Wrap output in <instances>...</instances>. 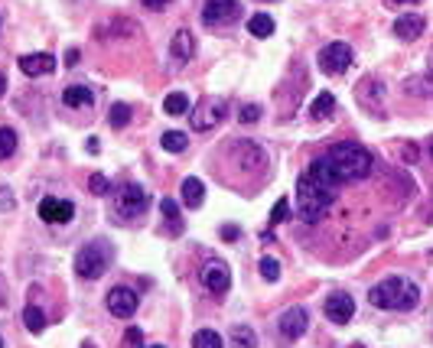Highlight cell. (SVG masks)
Listing matches in <instances>:
<instances>
[{
    "instance_id": "cell-24",
    "label": "cell",
    "mask_w": 433,
    "mask_h": 348,
    "mask_svg": "<svg viewBox=\"0 0 433 348\" xmlns=\"http://www.w3.org/2000/svg\"><path fill=\"white\" fill-rule=\"evenodd\" d=\"M163 111H166L170 117L186 114V111H189V94H183V92H170L166 98H163Z\"/></svg>"
},
{
    "instance_id": "cell-21",
    "label": "cell",
    "mask_w": 433,
    "mask_h": 348,
    "mask_svg": "<svg viewBox=\"0 0 433 348\" xmlns=\"http://www.w3.org/2000/svg\"><path fill=\"white\" fill-rule=\"evenodd\" d=\"M179 192H183V205H186V209H199L202 202H205V186H202V179H196V176L183 179Z\"/></svg>"
},
{
    "instance_id": "cell-4",
    "label": "cell",
    "mask_w": 433,
    "mask_h": 348,
    "mask_svg": "<svg viewBox=\"0 0 433 348\" xmlns=\"http://www.w3.org/2000/svg\"><path fill=\"white\" fill-rule=\"evenodd\" d=\"M150 209V192L137 183H121L114 189V202H111V215L117 222H137L144 218V212Z\"/></svg>"
},
{
    "instance_id": "cell-19",
    "label": "cell",
    "mask_w": 433,
    "mask_h": 348,
    "mask_svg": "<svg viewBox=\"0 0 433 348\" xmlns=\"http://www.w3.org/2000/svg\"><path fill=\"white\" fill-rule=\"evenodd\" d=\"M424 30H427V20L420 13H404L401 20H395V36L407 39V43H410V39H417Z\"/></svg>"
},
{
    "instance_id": "cell-41",
    "label": "cell",
    "mask_w": 433,
    "mask_h": 348,
    "mask_svg": "<svg viewBox=\"0 0 433 348\" xmlns=\"http://www.w3.org/2000/svg\"><path fill=\"white\" fill-rule=\"evenodd\" d=\"M427 150H430V156H433V137H430V143H427Z\"/></svg>"
},
{
    "instance_id": "cell-2",
    "label": "cell",
    "mask_w": 433,
    "mask_h": 348,
    "mask_svg": "<svg viewBox=\"0 0 433 348\" xmlns=\"http://www.w3.org/2000/svg\"><path fill=\"white\" fill-rule=\"evenodd\" d=\"M329 166H333L336 179L348 183V179H365L371 173V153L358 143H336L329 153H326Z\"/></svg>"
},
{
    "instance_id": "cell-38",
    "label": "cell",
    "mask_w": 433,
    "mask_h": 348,
    "mask_svg": "<svg viewBox=\"0 0 433 348\" xmlns=\"http://www.w3.org/2000/svg\"><path fill=\"white\" fill-rule=\"evenodd\" d=\"M101 143H98V137H92V140H88V153H101Z\"/></svg>"
},
{
    "instance_id": "cell-34",
    "label": "cell",
    "mask_w": 433,
    "mask_h": 348,
    "mask_svg": "<svg viewBox=\"0 0 433 348\" xmlns=\"http://www.w3.org/2000/svg\"><path fill=\"white\" fill-rule=\"evenodd\" d=\"M287 218H290V199H277V205H274V212H271V228L287 222Z\"/></svg>"
},
{
    "instance_id": "cell-18",
    "label": "cell",
    "mask_w": 433,
    "mask_h": 348,
    "mask_svg": "<svg viewBox=\"0 0 433 348\" xmlns=\"http://www.w3.org/2000/svg\"><path fill=\"white\" fill-rule=\"evenodd\" d=\"M306 176H313L319 186L329 189V192H336V186H339V179H336V173H333V166H329V160H326V156H316V160L309 163Z\"/></svg>"
},
{
    "instance_id": "cell-36",
    "label": "cell",
    "mask_w": 433,
    "mask_h": 348,
    "mask_svg": "<svg viewBox=\"0 0 433 348\" xmlns=\"http://www.w3.org/2000/svg\"><path fill=\"white\" fill-rule=\"evenodd\" d=\"M222 238L225 241H238V224H222Z\"/></svg>"
},
{
    "instance_id": "cell-32",
    "label": "cell",
    "mask_w": 433,
    "mask_h": 348,
    "mask_svg": "<svg viewBox=\"0 0 433 348\" xmlns=\"http://www.w3.org/2000/svg\"><path fill=\"white\" fill-rule=\"evenodd\" d=\"M88 189H92L95 195H105V192H111V183H108V176H105V173H92V176H88Z\"/></svg>"
},
{
    "instance_id": "cell-35",
    "label": "cell",
    "mask_w": 433,
    "mask_h": 348,
    "mask_svg": "<svg viewBox=\"0 0 433 348\" xmlns=\"http://www.w3.org/2000/svg\"><path fill=\"white\" fill-rule=\"evenodd\" d=\"M144 345V332L140 329H127L124 332V348H140Z\"/></svg>"
},
{
    "instance_id": "cell-42",
    "label": "cell",
    "mask_w": 433,
    "mask_h": 348,
    "mask_svg": "<svg viewBox=\"0 0 433 348\" xmlns=\"http://www.w3.org/2000/svg\"><path fill=\"white\" fill-rule=\"evenodd\" d=\"M352 348H365V345H352Z\"/></svg>"
},
{
    "instance_id": "cell-20",
    "label": "cell",
    "mask_w": 433,
    "mask_h": 348,
    "mask_svg": "<svg viewBox=\"0 0 433 348\" xmlns=\"http://www.w3.org/2000/svg\"><path fill=\"white\" fill-rule=\"evenodd\" d=\"M62 104H65V108H92L95 92L88 85H69L62 92Z\"/></svg>"
},
{
    "instance_id": "cell-31",
    "label": "cell",
    "mask_w": 433,
    "mask_h": 348,
    "mask_svg": "<svg viewBox=\"0 0 433 348\" xmlns=\"http://www.w3.org/2000/svg\"><path fill=\"white\" fill-rule=\"evenodd\" d=\"M257 271H261V277L264 280H280V263L274 261V257H261V261H257Z\"/></svg>"
},
{
    "instance_id": "cell-29",
    "label": "cell",
    "mask_w": 433,
    "mask_h": 348,
    "mask_svg": "<svg viewBox=\"0 0 433 348\" xmlns=\"http://www.w3.org/2000/svg\"><path fill=\"white\" fill-rule=\"evenodd\" d=\"M232 345L235 348H257L255 329H247V325H235V329H232Z\"/></svg>"
},
{
    "instance_id": "cell-37",
    "label": "cell",
    "mask_w": 433,
    "mask_h": 348,
    "mask_svg": "<svg viewBox=\"0 0 433 348\" xmlns=\"http://www.w3.org/2000/svg\"><path fill=\"white\" fill-rule=\"evenodd\" d=\"M140 4H144V7H150V10H163L170 0H140Z\"/></svg>"
},
{
    "instance_id": "cell-26",
    "label": "cell",
    "mask_w": 433,
    "mask_h": 348,
    "mask_svg": "<svg viewBox=\"0 0 433 348\" xmlns=\"http://www.w3.org/2000/svg\"><path fill=\"white\" fill-rule=\"evenodd\" d=\"M131 117H134L131 104H124V101H114V104H111V111H108L111 127H127L131 124Z\"/></svg>"
},
{
    "instance_id": "cell-28",
    "label": "cell",
    "mask_w": 433,
    "mask_h": 348,
    "mask_svg": "<svg viewBox=\"0 0 433 348\" xmlns=\"http://www.w3.org/2000/svg\"><path fill=\"white\" fill-rule=\"evenodd\" d=\"M193 348H225V342L215 329H199L193 335Z\"/></svg>"
},
{
    "instance_id": "cell-25",
    "label": "cell",
    "mask_w": 433,
    "mask_h": 348,
    "mask_svg": "<svg viewBox=\"0 0 433 348\" xmlns=\"http://www.w3.org/2000/svg\"><path fill=\"white\" fill-rule=\"evenodd\" d=\"M160 147L166 150V153H183V150L189 147V137H186V134H179V131H166L160 137Z\"/></svg>"
},
{
    "instance_id": "cell-1",
    "label": "cell",
    "mask_w": 433,
    "mask_h": 348,
    "mask_svg": "<svg viewBox=\"0 0 433 348\" xmlns=\"http://www.w3.org/2000/svg\"><path fill=\"white\" fill-rule=\"evenodd\" d=\"M368 300H371V306H378V310L410 312L420 303V290H417V283L407 277H385L378 286H371Z\"/></svg>"
},
{
    "instance_id": "cell-11",
    "label": "cell",
    "mask_w": 433,
    "mask_h": 348,
    "mask_svg": "<svg viewBox=\"0 0 433 348\" xmlns=\"http://www.w3.org/2000/svg\"><path fill=\"white\" fill-rule=\"evenodd\" d=\"M238 13H241L238 0H205V7H202V20H205V26L232 23V20H238Z\"/></svg>"
},
{
    "instance_id": "cell-22",
    "label": "cell",
    "mask_w": 433,
    "mask_h": 348,
    "mask_svg": "<svg viewBox=\"0 0 433 348\" xmlns=\"http://www.w3.org/2000/svg\"><path fill=\"white\" fill-rule=\"evenodd\" d=\"M336 111V94L333 92H323L313 98V104H309V117L313 121H323V117H329Z\"/></svg>"
},
{
    "instance_id": "cell-16",
    "label": "cell",
    "mask_w": 433,
    "mask_h": 348,
    "mask_svg": "<svg viewBox=\"0 0 433 348\" xmlns=\"http://www.w3.org/2000/svg\"><path fill=\"white\" fill-rule=\"evenodd\" d=\"M160 215H163V224H166V234L170 238H179L183 234V228H186V222H183V215H179V205H176V199H160Z\"/></svg>"
},
{
    "instance_id": "cell-14",
    "label": "cell",
    "mask_w": 433,
    "mask_h": 348,
    "mask_svg": "<svg viewBox=\"0 0 433 348\" xmlns=\"http://www.w3.org/2000/svg\"><path fill=\"white\" fill-rule=\"evenodd\" d=\"M16 65H20V72L30 78L49 75V72H55V55L53 53H30V55H20Z\"/></svg>"
},
{
    "instance_id": "cell-9",
    "label": "cell",
    "mask_w": 433,
    "mask_h": 348,
    "mask_svg": "<svg viewBox=\"0 0 433 348\" xmlns=\"http://www.w3.org/2000/svg\"><path fill=\"white\" fill-rule=\"evenodd\" d=\"M202 283H205V290L215 296L228 293V286H232V271H228V263L225 261H205V267H202Z\"/></svg>"
},
{
    "instance_id": "cell-44",
    "label": "cell",
    "mask_w": 433,
    "mask_h": 348,
    "mask_svg": "<svg viewBox=\"0 0 433 348\" xmlns=\"http://www.w3.org/2000/svg\"><path fill=\"white\" fill-rule=\"evenodd\" d=\"M0 348H4V339H0Z\"/></svg>"
},
{
    "instance_id": "cell-17",
    "label": "cell",
    "mask_w": 433,
    "mask_h": 348,
    "mask_svg": "<svg viewBox=\"0 0 433 348\" xmlns=\"http://www.w3.org/2000/svg\"><path fill=\"white\" fill-rule=\"evenodd\" d=\"M170 53H173L176 62H189L193 53H196V36L189 30H176V33H173V39H170Z\"/></svg>"
},
{
    "instance_id": "cell-30",
    "label": "cell",
    "mask_w": 433,
    "mask_h": 348,
    "mask_svg": "<svg viewBox=\"0 0 433 348\" xmlns=\"http://www.w3.org/2000/svg\"><path fill=\"white\" fill-rule=\"evenodd\" d=\"M16 153V131L14 127H0V163Z\"/></svg>"
},
{
    "instance_id": "cell-33",
    "label": "cell",
    "mask_w": 433,
    "mask_h": 348,
    "mask_svg": "<svg viewBox=\"0 0 433 348\" xmlns=\"http://www.w3.org/2000/svg\"><path fill=\"white\" fill-rule=\"evenodd\" d=\"M261 104H245V108L238 111V121L241 124H257V121H261Z\"/></svg>"
},
{
    "instance_id": "cell-12",
    "label": "cell",
    "mask_w": 433,
    "mask_h": 348,
    "mask_svg": "<svg viewBox=\"0 0 433 348\" xmlns=\"http://www.w3.org/2000/svg\"><path fill=\"white\" fill-rule=\"evenodd\" d=\"M108 312L114 319H131L134 312H137V293H134V290H127V286H114V290H111L108 293Z\"/></svg>"
},
{
    "instance_id": "cell-8",
    "label": "cell",
    "mask_w": 433,
    "mask_h": 348,
    "mask_svg": "<svg viewBox=\"0 0 433 348\" xmlns=\"http://www.w3.org/2000/svg\"><path fill=\"white\" fill-rule=\"evenodd\" d=\"M323 312H326V319H329V322L348 325V322H352V316H356V300H352L346 290H336V293L326 296Z\"/></svg>"
},
{
    "instance_id": "cell-27",
    "label": "cell",
    "mask_w": 433,
    "mask_h": 348,
    "mask_svg": "<svg viewBox=\"0 0 433 348\" xmlns=\"http://www.w3.org/2000/svg\"><path fill=\"white\" fill-rule=\"evenodd\" d=\"M23 325L30 332H43L46 329V312L39 310V306H23Z\"/></svg>"
},
{
    "instance_id": "cell-39",
    "label": "cell",
    "mask_w": 433,
    "mask_h": 348,
    "mask_svg": "<svg viewBox=\"0 0 433 348\" xmlns=\"http://www.w3.org/2000/svg\"><path fill=\"white\" fill-rule=\"evenodd\" d=\"M4 92H7V78H4V72H0V98H4Z\"/></svg>"
},
{
    "instance_id": "cell-10",
    "label": "cell",
    "mask_w": 433,
    "mask_h": 348,
    "mask_svg": "<svg viewBox=\"0 0 433 348\" xmlns=\"http://www.w3.org/2000/svg\"><path fill=\"white\" fill-rule=\"evenodd\" d=\"M72 215H75V205L69 199L46 195V199L39 202V218L46 224H65V222H72Z\"/></svg>"
},
{
    "instance_id": "cell-13",
    "label": "cell",
    "mask_w": 433,
    "mask_h": 348,
    "mask_svg": "<svg viewBox=\"0 0 433 348\" xmlns=\"http://www.w3.org/2000/svg\"><path fill=\"white\" fill-rule=\"evenodd\" d=\"M232 150H235V160H238L241 170H261L264 163H267V153L257 147L255 140H238V143H232Z\"/></svg>"
},
{
    "instance_id": "cell-6",
    "label": "cell",
    "mask_w": 433,
    "mask_h": 348,
    "mask_svg": "<svg viewBox=\"0 0 433 348\" xmlns=\"http://www.w3.org/2000/svg\"><path fill=\"white\" fill-rule=\"evenodd\" d=\"M352 62H356V53H352V46L342 43V39H336V43L319 49V69H323L326 75H342Z\"/></svg>"
},
{
    "instance_id": "cell-40",
    "label": "cell",
    "mask_w": 433,
    "mask_h": 348,
    "mask_svg": "<svg viewBox=\"0 0 433 348\" xmlns=\"http://www.w3.org/2000/svg\"><path fill=\"white\" fill-rule=\"evenodd\" d=\"M387 4H417V0H387Z\"/></svg>"
},
{
    "instance_id": "cell-7",
    "label": "cell",
    "mask_w": 433,
    "mask_h": 348,
    "mask_svg": "<svg viewBox=\"0 0 433 348\" xmlns=\"http://www.w3.org/2000/svg\"><path fill=\"white\" fill-rule=\"evenodd\" d=\"M225 114H228V101L225 98H202L193 108V131H212Z\"/></svg>"
},
{
    "instance_id": "cell-15",
    "label": "cell",
    "mask_w": 433,
    "mask_h": 348,
    "mask_svg": "<svg viewBox=\"0 0 433 348\" xmlns=\"http://www.w3.org/2000/svg\"><path fill=\"white\" fill-rule=\"evenodd\" d=\"M306 325H309V312L303 310V306H294V310H287L284 316H280V332H284V339H300V335H306Z\"/></svg>"
},
{
    "instance_id": "cell-43",
    "label": "cell",
    "mask_w": 433,
    "mask_h": 348,
    "mask_svg": "<svg viewBox=\"0 0 433 348\" xmlns=\"http://www.w3.org/2000/svg\"><path fill=\"white\" fill-rule=\"evenodd\" d=\"M150 348H163V345H150Z\"/></svg>"
},
{
    "instance_id": "cell-3",
    "label": "cell",
    "mask_w": 433,
    "mask_h": 348,
    "mask_svg": "<svg viewBox=\"0 0 433 348\" xmlns=\"http://www.w3.org/2000/svg\"><path fill=\"white\" fill-rule=\"evenodd\" d=\"M333 199H336V192L323 189L316 179L306 176V173L296 179V215H300L303 222H319V218L329 212Z\"/></svg>"
},
{
    "instance_id": "cell-23",
    "label": "cell",
    "mask_w": 433,
    "mask_h": 348,
    "mask_svg": "<svg viewBox=\"0 0 433 348\" xmlns=\"http://www.w3.org/2000/svg\"><path fill=\"white\" fill-rule=\"evenodd\" d=\"M247 33L257 39H267L274 33V16L271 13H255L251 20H247Z\"/></svg>"
},
{
    "instance_id": "cell-45",
    "label": "cell",
    "mask_w": 433,
    "mask_h": 348,
    "mask_svg": "<svg viewBox=\"0 0 433 348\" xmlns=\"http://www.w3.org/2000/svg\"><path fill=\"white\" fill-rule=\"evenodd\" d=\"M430 78H433V69H430Z\"/></svg>"
},
{
    "instance_id": "cell-5",
    "label": "cell",
    "mask_w": 433,
    "mask_h": 348,
    "mask_svg": "<svg viewBox=\"0 0 433 348\" xmlns=\"http://www.w3.org/2000/svg\"><path fill=\"white\" fill-rule=\"evenodd\" d=\"M111 244L105 238L98 241H88V244H82L75 254V273L82 280H98L101 273L108 271V263H111Z\"/></svg>"
}]
</instances>
